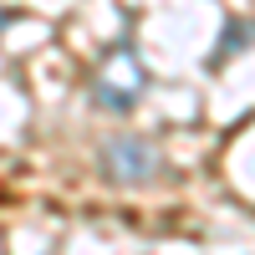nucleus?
Instances as JSON below:
<instances>
[{"label":"nucleus","mask_w":255,"mask_h":255,"mask_svg":"<svg viewBox=\"0 0 255 255\" xmlns=\"http://www.w3.org/2000/svg\"><path fill=\"white\" fill-rule=\"evenodd\" d=\"M245 46H255V20H230V26L220 31V46H215V67L230 56H240Z\"/></svg>","instance_id":"obj_3"},{"label":"nucleus","mask_w":255,"mask_h":255,"mask_svg":"<svg viewBox=\"0 0 255 255\" xmlns=\"http://www.w3.org/2000/svg\"><path fill=\"white\" fill-rule=\"evenodd\" d=\"M138 92H143L138 61H128L123 77H113V67H102V72L92 77V102H97V108H108V113H128V108L138 102Z\"/></svg>","instance_id":"obj_2"},{"label":"nucleus","mask_w":255,"mask_h":255,"mask_svg":"<svg viewBox=\"0 0 255 255\" xmlns=\"http://www.w3.org/2000/svg\"><path fill=\"white\" fill-rule=\"evenodd\" d=\"M97 168L108 184H148L163 174V158L148 138H133V133H118L97 148Z\"/></svg>","instance_id":"obj_1"}]
</instances>
